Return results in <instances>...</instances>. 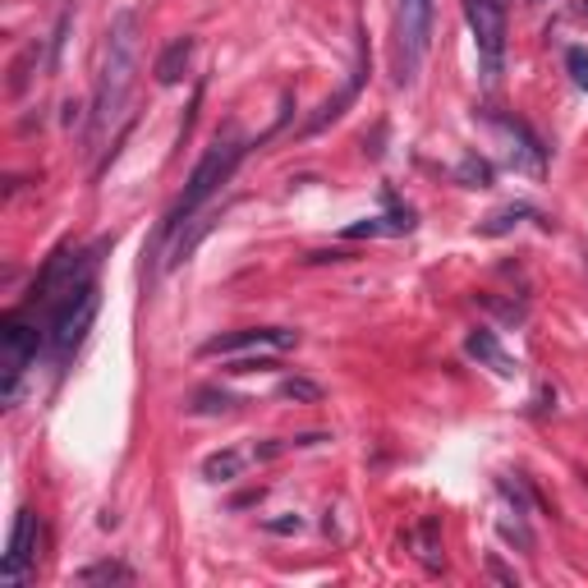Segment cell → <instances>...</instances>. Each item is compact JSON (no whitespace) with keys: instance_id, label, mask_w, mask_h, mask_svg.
I'll return each instance as SVG.
<instances>
[{"instance_id":"obj_18","label":"cell","mask_w":588,"mask_h":588,"mask_svg":"<svg viewBox=\"0 0 588 588\" xmlns=\"http://www.w3.org/2000/svg\"><path fill=\"white\" fill-rule=\"evenodd\" d=\"M230 405H235V396H226V391H199L189 413H226Z\"/></svg>"},{"instance_id":"obj_8","label":"cell","mask_w":588,"mask_h":588,"mask_svg":"<svg viewBox=\"0 0 588 588\" xmlns=\"http://www.w3.org/2000/svg\"><path fill=\"white\" fill-rule=\"evenodd\" d=\"M465 350H469V359H478V363H488L496 377H519V359H511L506 350H501V340H496V332H469L465 336Z\"/></svg>"},{"instance_id":"obj_12","label":"cell","mask_w":588,"mask_h":588,"mask_svg":"<svg viewBox=\"0 0 588 588\" xmlns=\"http://www.w3.org/2000/svg\"><path fill=\"white\" fill-rule=\"evenodd\" d=\"M244 455L239 451H221V455H207L203 460V478H212V483H235L239 473H244Z\"/></svg>"},{"instance_id":"obj_16","label":"cell","mask_w":588,"mask_h":588,"mask_svg":"<svg viewBox=\"0 0 588 588\" xmlns=\"http://www.w3.org/2000/svg\"><path fill=\"white\" fill-rule=\"evenodd\" d=\"M280 400H295V405H317L322 400V386L309 377H286L280 382Z\"/></svg>"},{"instance_id":"obj_14","label":"cell","mask_w":588,"mask_h":588,"mask_svg":"<svg viewBox=\"0 0 588 588\" xmlns=\"http://www.w3.org/2000/svg\"><path fill=\"white\" fill-rule=\"evenodd\" d=\"M519 216H533V207L529 203H511V207H501V212H492L483 226H478V235H506V230H515L519 226Z\"/></svg>"},{"instance_id":"obj_21","label":"cell","mask_w":588,"mask_h":588,"mask_svg":"<svg viewBox=\"0 0 588 588\" xmlns=\"http://www.w3.org/2000/svg\"><path fill=\"white\" fill-rule=\"evenodd\" d=\"M529 5H542V0H529Z\"/></svg>"},{"instance_id":"obj_6","label":"cell","mask_w":588,"mask_h":588,"mask_svg":"<svg viewBox=\"0 0 588 588\" xmlns=\"http://www.w3.org/2000/svg\"><path fill=\"white\" fill-rule=\"evenodd\" d=\"M299 332L290 326H244V332H221L203 340V359H239V355H280V350H295Z\"/></svg>"},{"instance_id":"obj_15","label":"cell","mask_w":588,"mask_h":588,"mask_svg":"<svg viewBox=\"0 0 588 588\" xmlns=\"http://www.w3.org/2000/svg\"><path fill=\"white\" fill-rule=\"evenodd\" d=\"M455 180H460L465 189H492V166L483 157H465L460 166H455Z\"/></svg>"},{"instance_id":"obj_17","label":"cell","mask_w":588,"mask_h":588,"mask_svg":"<svg viewBox=\"0 0 588 588\" xmlns=\"http://www.w3.org/2000/svg\"><path fill=\"white\" fill-rule=\"evenodd\" d=\"M413 542H419V556H423V565H432V571H437L442 565V552H437V519H423L419 529H413Z\"/></svg>"},{"instance_id":"obj_2","label":"cell","mask_w":588,"mask_h":588,"mask_svg":"<svg viewBox=\"0 0 588 588\" xmlns=\"http://www.w3.org/2000/svg\"><path fill=\"white\" fill-rule=\"evenodd\" d=\"M97 303L101 299H97V257H93V263L74 276V286L51 303L47 317H41V326H47V355L56 363V373H64L70 359L79 355V345L97 317Z\"/></svg>"},{"instance_id":"obj_13","label":"cell","mask_w":588,"mask_h":588,"mask_svg":"<svg viewBox=\"0 0 588 588\" xmlns=\"http://www.w3.org/2000/svg\"><path fill=\"white\" fill-rule=\"evenodd\" d=\"M79 584H134V571L120 561H97L88 571H79Z\"/></svg>"},{"instance_id":"obj_7","label":"cell","mask_w":588,"mask_h":588,"mask_svg":"<svg viewBox=\"0 0 588 588\" xmlns=\"http://www.w3.org/2000/svg\"><path fill=\"white\" fill-rule=\"evenodd\" d=\"M33 561H37V519H33V511H19L14 533H10V552H5V565H0V571H5L10 584H24Z\"/></svg>"},{"instance_id":"obj_10","label":"cell","mask_w":588,"mask_h":588,"mask_svg":"<svg viewBox=\"0 0 588 588\" xmlns=\"http://www.w3.org/2000/svg\"><path fill=\"white\" fill-rule=\"evenodd\" d=\"M189 60H193V37H176L157 56V83L161 88H176V83L184 79V70H189Z\"/></svg>"},{"instance_id":"obj_5","label":"cell","mask_w":588,"mask_h":588,"mask_svg":"<svg viewBox=\"0 0 588 588\" xmlns=\"http://www.w3.org/2000/svg\"><path fill=\"white\" fill-rule=\"evenodd\" d=\"M506 14H511V0H465V19L478 47V64H483V79H496L501 60H506Z\"/></svg>"},{"instance_id":"obj_3","label":"cell","mask_w":588,"mask_h":588,"mask_svg":"<svg viewBox=\"0 0 588 588\" xmlns=\"http://www.w3.org/2000/svg\"><path fill=\"white\" fill-rule=\"evenodd\" d=\"M244 152H249V143H239V139H216V143L203 152V161L193 166V176H189V184H184V193H180V203L170 207L161 235H176L180 226H189L193 216H199V212L207 207L212 193L235 176V166L244 161Z\"/></svg>"},{"instance_id":"obj_19","label":"cell","mask_w":588,"mask_h":588,"mask_svg":"<svg viewBox=\"0 0 588 588\" xmlns=\"http://www.w3.org/2000/svg\"><path fill=\"white\" fill-rule=\"evenodd\" d=\"M565 70H571L575 88L588 93V47H571V51H565Z\"/></svg>"},{"instance_id":"obj_9","label":"cell","mask_w":588,"mask_h":588,"mask_svg":"<svg viewBox=\"0 0 588 588\" xmlns=\"http://www.w3.org/2000/svg\"><path fill=\"white\" fill-rule=\"evenodd\" d=\"M413 230V212L396 207L391 216H368L359 226H345V239H377V235H409Z\"/></svg>"},{"instance_id":"obj_4","label":"cell","mask_w":588,"mask_h":588,"mask_svg":"<svg viewBox=\"0 0 588 588\" xmlns=\"http://www.w3.org/2000/svg\"><path fill=\"white\" fill-rule=\"evenodd\" d=\"M432 41V0H396V79L409 88Z\"/></svg>"},{"instance_id":"obj_11","label":"cell","mask_w":588,"mask_h":588,"mask_svg":"<svg viewBox=\"0 0 588 588\" xmlns=\"http://www.w3.org/2000/svg\"><path fill=\"white\" fill-rule=\"evenodd\" d=\"M496 124L511 134V143H519V147H511L515 166H525V170H542V143L529 134V124H525V120H496Z\"/></svg>"},{"instance_id":"obj_1","label":"cell","mask_w":588,"mask_h":588,"mask_svg":"<svg viewBox=\"0 0 588 588\" xmlns=\"http://www.w3.org/2000/svg\"><path fill=\"white\" fill-rule=\"evenodd\" d=\"M139 14L120 10L111 24H106V41H101V60H97V88H93V147L106 143V134L116 129V120L124 116V101L134 93V74H139Z\"/></svg>"},{"instance_id":"obj_20","label":"cell","mask_w":588,"mask_h":588,"mask_svg":"<svg viewBox=\"0 0 588 588\" xmlns=\"http://www.w3.org/2000/svg\"><path fill=\"white\" fill-rule=\"evenodd\" d=\"M267 529H272V533H290V529H299V519H272Z\"/></svg>"}]
</instances>
